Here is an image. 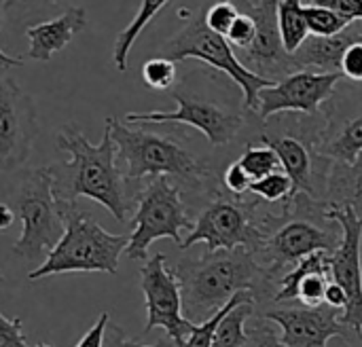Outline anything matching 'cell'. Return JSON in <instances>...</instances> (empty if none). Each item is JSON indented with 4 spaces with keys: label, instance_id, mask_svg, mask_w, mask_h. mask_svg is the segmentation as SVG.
<instances>
[{
    "label": "cell",
    "instance_id": "obj_34",
    "mask_svg": "<svg viewBox=\"0 0 362 347\" xmlns=\"http://www.w3.org/2000/svg\"><path fill=\"white\" fill-rule=\"evenodd\" d=\"M339 72L344 78H348L354 85H362V40L354 42L346 49L344 57H341V66Z\"/></svg>",
    "mask_w": 362,
    "mask_h": 347
},
{
    "label": "cell",
    "instance_id": "obj_44",
    "mask_svg": "<svg viewBox=\"0 0 362 347\" xmlns=\"http://www.w3.org/2000/svg\"><path fill=\"white\" fill-rule=\"evenodd\" d=\"M252 4H265V2H276V0H250Z\"/></svg>",
    "mask_w": 362,
    "mask_h": 347
},
{
    "label": "cell",
    "instance_id": "obj_11",
    "mask_svg": "<svg viewBox=\"0 0 362 347\" xmlns=\"http://www.w3.org/2000/svg\"><path fill=\"white\" fill-rule=\"evenodd\" d=\"M140 288L146 301V324L144 335L153 329H165L168 337L178 346L182 343L197 324L189 322L182 314V293L180 282L165 265V254L157 252L140 269Z\"/></svg>",
    "mask_w": 362,
    "mask_h": 347
},
{
    "label": "cell",
    "instance_id": "obj_32",
    "mask_svg": "<svg viewBox=\"0 0 362 347\" xmlns=\"http://www.w3.org/2000/svg\"><path fill=\"white\" fill-rule=\"evenodd\" d=\"M204 21L206 25L221 34V36H227V32L231 30L233 21L238 19L240 15V6L235 0H214L212 4H208L204 11Z\"/></svg>",
    "mask_w": 362,
    "mask_h": 347
},
{
    "label": "cell",
    "instance_id": "obj_29",
    "mask_svg": "<svg viewBox=\"0 0 362 347\" xmlns=\"http://www.w3.org/2000/svg\"><path fill=\"white\" fill-rule=\"evenodd\" d=\"M303 13H305L310 34H314V36H335L350 25V21H346L341 15H337L335 11L325 8V6L305 4Z\"/></svg>",
    "mask_w": 362,
    "mask_h": 347
},
{
    "label": "cell",
    "instance_id": "obj_40",
    "mask_svg": "<svg viewBox=\"0 0 362 347\" xmlns=\"http://www.w3.org/2000/svg\"><path fill=\"white\" fill-rule=\"evenodd\" d=\"M108 324H110V314L104 312V314L95 320V324L83 335V339H81L74 347H104V337H106Z\"/></svg>",
    "mask_w": 362,
    "mask_h": 347
},
{
    "label": "cell",
    "instance_id": "obj_42",
    "mask_svg": "<svg viewBox=\"0 0 362 347\" xmlns=\"http://www.w3.org/2000/svg\"><path fill=\"white\" fill-rule=\"evenodd\" d=\"M2 25H4V15H2V6H0V30H2ZM13 66H23V57H11L0 47V68H13Z\"/></svg>",
    "mask_w": 362,
    "mask_h": 347
},
{
    "label": "cell",
    "instance_id": "obj_13",
    "mask_svg": "<svg viewBox=\"0 0 362 347\" xmlns=\"http://www.w3.org/2000/svg\"><path fill=\"white\" fill-rule=\"evenodd\" d=\"M38 136L34 100L11 78L0 76V172L21 167Z\"/></svg>",
    "mask_w": 362,
    "mask_h": 347
},
{
    "label": "cell",
    "instance_id": "obj_3",
    "mask_svg": "<svg viewBox=\"0 0 362 347\" xmlns=\"http://www.w3.org/2000/svg\"><path fill=\"white\" fill-rule=\"evenodd\" d=\"M64 218V235L57 246L45 257V261L28 274V280L51 278L59 274L85 271L115 276L119 269V257L125 252L129 237L112 235L104 231L93 218L83 214L76 204L57 201Z\"/></svg>",
    "mask_w": 362,
    "mask_h": 347
},
{
    "label": "cell",
    "instance_id": "obj_41",
    "mask_svg": "<svg viewBox=\"0 0 362 347\" xmlns=\"http://www.w3.org/2000/svg\"><path fill=\"white\" fill-rule=\"evenodd\" d=\"M346 301H348V299H346L344 288H341L339 284H335V282H329V286H327V295H325V305H329V307H333V310L344 312Z\"/></svg>",
    "mask_w": 362,
    "mask_h": 347
},
{
    "label": "cell",
    "instance_id": "obj_15",
    "mask_svg": "<svg viewBox=\"0 0 362 347\" xmlns=\"http://www.w3.org/2000/svg\"><path fill=\"white\" fill-rule=\"evenodd\" d=\"M265 318L282 329V343L286 347H329L333 337L346 335L341 312L329 305L320 307H284L269 310Z\"/></svg>",
    "mask_w": 362,
    "mask_h": 347
},
{
    "label": "cell",
    "instance_id": "obj_22",
    "mask_svg": "<svg viewBox=\"0 0 362 347\" xmlns=\"http://www.w3.org/2000/svg\"><path fill=\"white\" fill-rule=\"evenodd\" d=\"M70 6V0H4L2 15L8 28H19L25 32L32 25L59 17Z\"/></svg>",
    "mask_w": 362,
    "mask_h": 347
},
{
    "label": "cell",
    "instance_id": "obj_2",
    "mask_svg": "<svg viewBox=\"0 0 362 347\" xmlns=\"http://www.w3.org/2000/svg\"><path fill=\"white\" fill-rule=\"evenodd\" d=\"M182 293V314L189 322L210 320L233 295L255 293L269 280L267 271L246 248L218 250L199 261L185 259L174 267Z\"/></svg>",
    "mask_w": 362,
    "mask_h": 347
},
{
    "label": "cell",
    "instance_id": "obj_7",
    "mask_svg": "<svg viewBox=\"0 0 362 347\" xmlns=\"http://www.w3.org/2000/svg\"><path fill=\"white\" fill-rule=\"evenodd\" d=\"M193 220L180 199V191L168 176L155 178L138 197V208L132 218V235L125 248L129 261H148V248L155 240L170 237L182 246V231H193Z\"/></svg>",
    "mask_w": 362,
    "mask_h": 347
},
{
    "label": "cell",
    "instance_id": "obj_36",
    "mask_svg": "<svg viewBox=\"0 0 362 347\" xmlns=\"http://www.w3.org/2000/svg\"><path fill=\"white\" fill-rule=\"evenodd\" d=\"M104 347H176V343L165 335V337H161V339H159L157 343H153V346H142V343L129 339V337L125 335V331H123L119 324H108L106 337H104Z\"/></svg>",
    "mask_w": 362,
    "mask_h": 347
},
{
    "label": "cell",
    "instance_id": "obj_28",
    "mask_svg": "<svg viewBox=\"0 0 362 347\" xmlns=\"http://www.w3.org/2000/svg\"><path fill=\"white\" fill-rule=\"evenodd\" d=\"M238 163L242 165V170L248 174V178L252 182L261 180V178H265V176H269L274 172H282L280 157L267 144H263V146L248 144L246 151L242 153V157L238 159Z\"/></svg>",
    "mask_w": 362,
    "mask_h": 347
},
{
    "label": "cell",
    "instance_id": "obj_31",
    "mask_svg": "<svg viewBox=\"0 0 362 347\" xmlns=\"http://www.w3.org/2000/svg\"><path fill=\"white\" fill-rule=\"evenodd\" d=\"M250 193H255L257 197H261L269 204H276V201L293 199L295 197V184L286 176V172H274L261 180H255L250 184Z\"/></svg>",
    "mask_w": 362,
    "mask_h": 347
},
{
    "label": "cell",
    "instance_id": "obj_9",
    "mask_svg": "<svg viewBox=\"0 0 362 347\" xmlns=\"http://www.w3.org/2000/svg\"><path fill=\"white\" fill-rule=\"evenodd\" d=\"M172 98L178 108L174 112L153 110V112H127L125 123L136 125H163V123H185L199 129L212 146L229 144L240 129L244 127V117L238 110H229L214 100H208L199 93L187 89V85H178L172 89Z\"/></svg>",
    "mask_w": 362,
    "mask_h": 347
},
{
    "label": "cell",
    "instance_id": "obj_4",
    "mask_svg": "<svg viewBox=\"0 0 362 347\" xmlns=\"http://www.w3.org/2000/svg\"><path fill=\"white\" fill-rule=\"evenodd\" d=\"M110 127L117 159L125 165V180L138 182L142 178H176L191 187H202V182L210 176L208 167L174 136L155 134L144 127H127L115 117L106 119Z\"/></svg>",
    "mask_w": 362,
    "mask_h": 347
},
{
    "label": "cell",
    "instance_id": "obj_30",
    "mask_svg": "<svg viewBox=\"0 0 362 347\" xmlns=\"http://www.w3.org/2000/svg\"><path fill=\"white\" fill-rule=\"evenodd\" d=\"M142 81L155 91H168L176 85V61L157 55L142 64Z\"/></svg>",
    "mask_w": 362,
    "mask_h": 347
},
{
    "label": "cell",
    "instance_id": "obj_43",
    "mask_svg": "<svg viewBox=\"0 0 362 347\" xmlns=\"http://www.w3.org/2000/svg\"><path fill=\"white\" fill-rule=\"evenodd\" d=\"M15 220V214L13 210L6 206V204H0V231H6Z\"/></svg>",
    "mask_w": 362,
    "mask_h": 347
},
{
    "label": "cell",
    "instance_id": "obj_6",
    "mask_svg": "<svg viewBox=\"0 0 362 347\" xmlns=\"http://www.w3.org/2000/svg\"><path fill=\"white\" fill-rule=\"evenodd\" d=\"M21 235L13 246V254L25 261H40L64 235V218L53 191L51 167H38L25 174L17 197Z\"/></svg>",
    "mask_w": 362,
    "mask_h": 347
},
{
    "label": "cell",
    "instance_id": "obj_33",
    "mask_svg": "<svg viewBox=\"0 0 362 347\" xmlns=\"http://www.w3.org/2000/svg\"><path fill=\"white\" fill-rule=\"evenodd\" d=\"M235 2L240 6V15L233 21V25H231V30L227 32L225 38L233 47V51H244V49H248L252 45V40L257 36V21H255L250 11L240 0H235Z\"/></svg>",
    "mask_w": 362,
    "mask_h": 347
},
{
    "label": "cell",
    "instance_id": "obj_25",
    "mask_svg": "<svg viewBox=\"0 0 362 347\" xmlns=\"http://www.w3.org/2000/svg\"><path fill=\"white\" fill-rule=\"evenodd\" d=\"M329 193L333 195V204H350L356 212L362 210V155L354 165H333Z\"/></svg>",
    "mask_w": 362,
    "mask_h": 347
},
{
    "label": "cell",
    "instance_id": "obj_38",
    "mask_svg": "<svg viewBox=\"0 0 362 347\" xmlns=\"http://www.w3.org/2000/svg\"><path fill=\"white\" fill-rule=\"evenodd\" d=\"M223 182H225L227 191H231V193L238 195V197L244 195V193H248V191H250V184H252V180L248 178V174L242 170V165H240L238 161H233V163L225 170Z\"/></svg>",
    "mask_w": 362,
    "mask_h": 347
},
{
    "label": "cell",
    "instance_id": "obj_24",
    "mask_svg": "<svg viewBox=\"0 0 362 347\" xmlns=\"http://www.w3.org/2000/svg\"><path fill=\"white\" fill-rule=\"evenodd\" d=\"M303 2L301 0H280L278 2V28H280V38L284 45V51L293 55L310 36V28L305 21L303 13Z\"/></svg>",
    "mask_w": 362,
    "mask_h": 347
},
{
    "label": "cell",
    "instance_id": "obj_10",
    "mask_svg": "<svg viewBox=\"0 0 362 347\" xmlns=\"http://www.w3.org/2000/svg\"><path fill=\"white\" fill-rule=\"evenodd\" d=\"M248 208L229 199H216L202 212L189 237L182 240L180 250H189L191 246L204 242L206 254L238 248H246L257 254L265 246L267 237Z\"/></svg>",
    "mask_w": 362,
    "mask_h": 347
},
{
    "label": "cell",
    "instance_id": "obj_23",
    "mask_svg": "<svg viewBox=\"0 0 362 347\" xmlns=\"http://www.w3.org/2000/svg\"><path fill=\"white\" fill-rule=\"evenodd\" d=\"M172 0H142L134 19L117 34L115 38V49H112V64L119 72L127 70V59H129V51L134 47V42L138 40V36L144 32V28L170 4Z\"/></svg>",
    "mask_w": 362,
    "mask_h": 347
},
{
    "label": "cell",
    "instance_id": "obj_26",
    "mask_svg": "<svg viewBox=\"0 0 362 347\" xmlns=\"http://www.w3.org/2000/svg\"><path fill=\"white\" fill-rule=\"evenodd\" d=\"M252 312H255V299H248L240 303L238 307H233L221 320L212 339V347H246L248 335L244 327H246V320L252 316Z\"/></svg>",
    "mask_w": 362,
    "mask_h": 347
},
{
    "label": "cell",
    "instance_id": "obj_14",
    "mask_svg": "<svg viewBox=\"0 0 362 347\" xmlns=\"http://www.w3.org/2000/svg\"><path fill=\"white\" fill-rule=\"evenodd\" d=\"M257 21V36L252 45L244 51H235L238 59L255 74L276 81L293 72H299L293 55L284 51L280 28H278V2L252 4L250 0H240Z\"/></svg>",
    "mask_w": 362,
    "mask_h": 347
},
{
    "label": "cell",
    "instance_id": "obj_19",
    "mask_svg": "<svg viewBox=\"0 0 362 347\" xmlns=\"http://www.w3.org/2000/svg\"><path fill=\"white\" fill-rule=\"evenodd\" d=\"M87 25V11L83 6H70L55 19L32 25L25 30L30 40L28 57L34 61H49L55 53L66 49V45Z\"/></svg>",
    "mask_w": 362,
    "mask_h": 347
},
{
    "label": "cell",
    "instance_id": "obj_47",
    "mask_svg": "<svg viewBox=\"0 0 362 347\" xmlns=\"http://www.w3.org/2000/svg\"><path fill=\"white\" fill-rule=\"evenodd\" d=\"M2 280H4V278H2V271H0V284H2Z\"/></svg>",
    "mask_w": 362,
    "mask_h": 347
},
{
    "label": "cell",
    "instance_id": "obj_27",
    "mask_svg": "<svg viewBox=\"0 0 362 347\" xmlns=\"http://www.w3.org/2000/svg\"><path fill=\"white\" fill-rule=\"evenodd\" d=\"M248 299H255V293H250V290H242V293H238V295H233L210 320H206V322H202V324H197L195 329H193V333L182 341V343H178L176 347H212V339H214V333H216V329H218V324H221V320L233 310V307H238L240 303H244V301H248Z\"/></svg>",
    "mask_w": 362,
    "mask_h": 347
},
{
    "label": "cell",
    "instance_id": "obj_48",
    "mask_svg": "<svg viewBox=\"0 0 362 347\" xmlns=\"http://www.w3.org/2000/svg\"><path fill=\"white\" fill-rule=\"evenodd\" d=\"M2 4H4V0H0V6H2Z\"/></svg>",
    "mask_w": 362,
    "mask_h": 347
},
{
    "label": "cell",
    "instance_id": "obj_8",
    "mask_svg": "<svg viewBox=\"0 0 362 347\" xmlns=\"http://www.w3.org/2000/svg\"><path fill=\"white\" fill-rule=\"evenodd\" d=\"M325 218L337 223L341 229V242L331 252V278L344 288L348 299L341 324L362 339V216L350 204H331L325 208Z\"/></svg>",
    "mask_w": 362,
    "mask_h": 347
},
{
    "label": "cell",
    "instance_id": "obj_18",
    "mask_svg": "<svg viewBox=\"0 0 362 347\" xmlns=\"http://www.w3.org/2000/svg\"><path fill=\"white\" fill-rule=\"evenodd\" d=\"M362 40V21L350 23L335 36H314L310 34L308 40L293 53V59L299 70L312 72H339L341 57L346 49L354 42Z\"/></svg>",
    "mask_w": 362,
    "mask_h": 347
},
{
    "label": "cell",
    "instance_id": "obj_39",
    "mask_svg": "<svg viewBox=\"0 0 362 347\" xmlns=\"http://www.w3.org/2000/svg\"><path fill=\"white\" fill-rule=\"evenodd\" d=\"M246 347H286L282 339L276 335V329L269 324H259L257 329L250 331Z\"/></svg>",
    "mask_w": 362,
    "mask_h": 347
},
{
    "label": "cell",
    "instance_id": "obj_21",
    "mask_svg": "<svg viewBox=\"0 0 362 347\" xmlns=\"http://www.w3.org/2000/svg\"><path fill=\"white\" fill-rule=\"evenodd\" d=\"M261 142L276 151V155L280 157L282 170L295 184V193L301 191V195H308V197L316 195L314 178H312V153L299 136L263 131Z\"/></svg>",
    "mask_w": 362,
    "mask_h": 347
},
{
    "label": "cell",
    "instance_id": "obj_5",
    "mask_svg": "<svg viewBox=\"0 0 362 347\" xmlns=\"http://www.w3.org/2000/svg\"><path fill=\"white\" fill-rule=\"evenodd\" d=\"M159 55L172 59V61H185V59H199L208 64L210 68L227 74L244 95V106L248 110H257L259 93L267 87H274L276 81L263 78L255 72H250L235 55L233 47L227 42L225 36L212 32L206 21L204 13H197L189 19V23L178 30L172 38L163 42L159 49Z\"/></svg>",
    "mask_w": 362,
    "mask_h": 347
},
{
    "label": "cell",
    "instance_id": "obj_37",
    "mask_svg": "<svg viewBox=\"0 0 362 347\" xmlns=\"http://www.w3.org/2000/svg\"><path fill=\"white\" fill-rule=\"evenodd\" d=\"M312 4L331 8L350 23L362 21V0H314Z\"/></svg>",
    "mask_w": 362,
    "mask_h": 347
},
{
    "label": "cell",
    "instance_id": "obj_46",
    "mask_svg": "<svg viewBox=\"0 0 362 347\" xmlns=\"http://www.w3.org/2000/svg\"><path fill=\"white\" fill-rule=\"evenodd\" d=\"M301 2H303V4H312L314 0H301Z\"/></svg>",
    "mask_w": 362,
    "mask_h": 347
},
{
    "label": "cell",
    "instance_id": "obj_12",
    "mask_svg": "<svg viewBox=\"0 0 362 347\" xmlns=\"http://www.w3.org/2000/svg\"><path fill=\"white\" fill-rule=\"evenodd\" d=\"M341 78V72H293L276 81L274 87H267L259 93L255 112L261 121L282 112H303L308 117H316L320 106L335 95Z\"/></svg>",
    "mask_w": 362,
    "mask_h": 347
},
{
    "label": "cell",
    "instance_id": "obj_1",
    "mask_svg": "<svg viewBox=\"0 0 362 347\" xmlns=\"http://www.w3.org/2000/svg\"><path fill=\"white\" fill-rule=\"evenodd\" d=\"M55 142L59 151L70 155V161L51 165L57 201L76 204V197H87L102 204L123 223L129 212L127 180L117 165V146L110 127L104 125L102 142L91 144L76 123H68L57 131Z\"/></svg>",
    "mask_w": 362,
    "mask_h": 347
},
{
    "label": "cell",
    "instance_id": "obj_17",
    "mask_svg": "<svg viewBox=\"0 0 362 347\" xmlns=\"http://www.w3.org/2000/svg\"><path fill=\"white\" fill-rule=\"evenodd\" d=\"M331 276V252H314L297 263V267L280 280L276 301H301L303 307L325 305Z\"/></svg>",
    "mask_w": 362,
    "mask_h": 347
},
{
    "label": "cell",
    "instance_id": "obj_45",
    "mask_svg": "<svg viewBox=\"0 0 362 347\" xmlns=\"http://www.w3.org/2000/svg\"><path fill=\"white\" fill-rule=\"evenodd\" d=\"M34 347H53V346H49V343H36Z\"/></svg>",
    "mask_w": 362,
    "mask_h": 347
},
{
    "label": "cell",
    "instance_id": "obj_20",
    "mask_svg": "<svg viewBox=\"0 0 362 347\" xmlns=\"http://www.w3.org/2000/svg\"><path fill=\"white\" fill-rule=\"evenodd\" d=\"M316 146L322 157L341 165H354L362 155V108L344 117L327 110V125Z\"/></svg>",
    "mask_w": 362,
    "mask_h": 347
},
{
    "label": "cell",
    "instance_id": "obj_16",
    "mask_svg": "<svg viewBox=\"0 0 362 347\" xmlns=\"http://www.w3.org/2000/svg\"><path fill=\"white\" fill-rule=\"evenodd\" d=\"M339 233L335 229H320L318 225L308 220H293L286 223L278 233H274L259 252L267 263V274H274L284 265H297L301 259L314 252H335L341 242Z\"/></svg>",
    "mask_w": 362,
    "mask_h": 347
},
{
    "label": "cell",
    "instance_id": "obj_35",
    "mask_svg": "<svg viewBox=\"0 0 362 347\" xmlns=\"http://www.w3.org/2000/svg\"><path fill=\"white\" fill-rule=\"evenodd\" d=\"M0 347H32L21 327V318H4L0 312Z\"/></svg>",
    "mask_w": 362,
    "mask_h": 347
}]
</instances>
